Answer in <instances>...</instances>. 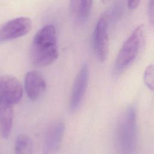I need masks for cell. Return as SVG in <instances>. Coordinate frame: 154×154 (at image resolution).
<instances>
[{
    "mask_svg": "<svg viewBox=\"0 0 154 154\" xmlns=\"http://www.w3.org/2000/svg\"><path fill=\"white\" fill-rule=\"evenodd\" d=\"M108 15L103 14L98 20L93 32V45L96 57L101 62L107 58L109 51Z\"/></svg>",
    "mask_w": 154,
    "mask_h": 154,
    "instance_id": "cell-4",
    "label": "cell"
},
{
    "mask_svg": "<svg viewBox=\"0 0 154 154\" xmlns=\"http://www.w3.org/2000/svg\"><path fill=\"white\" fill-rule=\"evenodd\" d=\"M141 0H128V7L130 10L136 9L140 3Z\"/></svg>",
    "mask_w": 154,
    "mask_h": 154,
    "instance_id": "cell-15",
    "label": "cell"
},
{
    "mask_svg": "<svg viewBox=\"0 0 154 154\" xmlns=\"http://www.w3.org/2000/svg\"><path fill=\"white\" fill-rule=\"evenodd\" d=\"M15 154H32L33 143L31 139L26 135H19L15 142Z\"/></svg>",
    "mask_w": 154,
    "mask_h": 154,
    "instance_id": "cell-12",
    "label": "cell"
},
{
    "mask_svg": "<svg viewBox=\"0 0 154 154\" xmlns=\"http://www.w3.org/2000/svg\"><path fill=\"white\" fill-rule=\"evenodd\" d=\"M148 10L150 22L154 26V0H149Z\"/></svg>",
    "mask_w": 154,
    "mask_h": 154,
    "instance_id": "cell-14",
    "label": "cell"
},
{
    "mask_svg": "<svg viewBox=\"0 0 154 154\" xmlns=\"http://www.w3.org/2000/svg\"><path fill=\"white\" fill-rule=\"evenodd\" d=\"M64 129V125L61 121L56 122L49 128L45 140L44 154H53L56 152L62 140Z\"/></svg>",
    "mask_w": 154,
    "mask_h": 154,
    "instance_id": "cell-9",
    "label": "cell"
},
{
    "mask_svg": "<svg viewBox=\"0 0 154 154\" xmlns=\"http://www.w3.org/2000/svg\"><path fill=\"white\" fill-rule=\"evenodd\" d=\"M111 1V0H100L101 2H102V4H107V3Z\"/></svg>",
    "mask_w": 154,
    "mask_h": 154,
    "instance_id": "cell-16",
    "label": "cell"
},
{
    "mask_svg": "<svg viewBox=\"0 0 154 154\" xmlns=\"http://www.w3.org/2000/svg\"><path fill=\"white\" fill-rule=\"evenodd\" d=\"M116 144L120 154H132L137 144V115L134 106H128L117 122Z\"/></svg>",
    "mask_w": 154,
    "mask_h": 154,
    "instance_id": "cell-2",
    "label": "cell"
},
{
    "mask_svg": "<svg viewBox=\"0 0 154 154\" xmlns=\"http://www.w3.org/2000/svg\"><path fill=\"white\" fill-rule=\"evenodd\" d=\"M31 27L32 22L28 17H20L10 20L0 27V43L26 35Z\"/></svg>",
    "mask_w": 154,
    "mask_h": 154,
    "instance_id": "cell-5",
    "label": "cell"
},
{
    "mask_svg": "<svg viewBox=\"0 0 154 154\" xmlns=\"http://www.w3.org/2000/svg\"><path fill=\"white\" fill-rule=\"evenodd\" d=\"M143 79L147 87L154 91V64L148 65L144 72Z\"/></svg>",
    "mask_w": 154,
    "mask_h": 154,
    "instance_id": "cell-13",
    "label": "cell"
},
{
    "mask_svg": "<svg viewBox=\"0 0 154 154\" xmlns=\"http://www.w3.org/2000/svg\"><path fill=\"white\" fill-rule=\"evenodd\" d=\"M145 41V31L143 25L136 27L120 48L116 58L113 72L115 75L122 74L138 57Z\"/></svg>",
    "mask_w": 154,
    "mask_h": 154,
    "instance_id": "cell-3",
    "label": "cell"
},
{
    "mask_svg": "<svg viewBox=\"0 0 154 154\" xmlns=\"http://www.w3.org/2000/svg\"><path fill=\"white\" fill-rule=\"evenodd\" d=\"M22 93V86L17 78L11 75L0 78V101L13 105L19 102Z\"/></svg>",
    "mask_w": 154,
    "mask_h": 154,
    "instance_id": "cell-6",
    "label": "cell"
},
{
    "mask_svg": "<svg viewBox=\"0 0 154 154\" xmlns=\"http://www.w3.org/2000/svg\"><path fill=\"white\" fill-rule=\"evenodd\" d=\"M88 67L85 64L79 71L73 85L69 103L70 109L72 111L78 108L82 100L88 85Z\"/></svg>",
    "mask_w": 154,
    "mask_h": 154,
    "instance_id": "cell-7",
    "label": "cell"
},
{
    "mask_svg": "<svg viewBox=\"0 0 154 154\" xmlns=\"http://www.w3.org/2000/svg\"><path fill=\"white\" fill-rule=\"evenodd\" d=\"M13 120V105L0 101V136L7 139L10 135Z\"/></svg>",
    "mask_w": 154,
    "mask_h": 154,
    "instance_id": "cell-10",
    "label": "cell"
},
{
    "mask_svg": "<svg viewBox=\"0 0 154 154\" xmlns=\"http://www.w3.org/2000/svg\"><path fill=\"white\" fill-rule=\"evenodd\" d=\"M57 39L55 27L47 25L35 34L30 48L31 63L37 67L51 64L58 57Z\"/></svg>",
    "mask_w": 154,
    "mask_h": 154,
    "instance_id": "cell-1",
    "label": "cell"
},
{
    "mask_svg": "<svg viewBox=\"0 0 154 154\" xmlns=\"http://www.w3.org/2000/svg\"><path fill=\"white\" fill-rule=\"evenodd\" d=\"M93 0H69L72 14L79 21L87 19L91 11Z\"/></svg>",
    "mask_w": 154,
    "mask_h": 154,
    "instance_id": "cell-11",
    "label": "cell"
},
{
    "mask_svg": "<svg viewBox=\"0 0 154 154\" xmlns=\"http://www.w3.org/2000/svg\"><path fill=\"white\" fill-rule=\"evenodd\" d=\"M24 84L26 93L32 100H37L46 88L45 79L36 71H29L26 73Z\"/></svg>",
    "mask_w": 154,
    "mask_h": 154,
    "instance_id": "cell-8",
    "label": "cell"
}]
</instances>
